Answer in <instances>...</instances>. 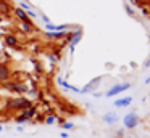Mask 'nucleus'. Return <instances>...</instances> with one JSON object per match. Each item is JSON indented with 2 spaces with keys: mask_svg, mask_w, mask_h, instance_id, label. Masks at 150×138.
Instances as JSON below:
<instances>
[{
  "mask_svg": "<svg viewBox=\"0 0 150 138\" xmlns=\"http://www.w3.org/2000/svg\"><path fill=\"white\" fill-rule=\"evenodd\" d=\"M139 122H140V119H139V116H137L136 112H127V114L123 117V125H124L126 130L136 128L137 125H139Z\"/></svg>",
  "mask_w": 150,
  "mask_h": 138,
  "instance_id": "nucleus-3",
  "label": "nucleus"
},
{
  "mask_svg": "<svg viewBox=\"0 0 150 138\" xmlns=\"http://www.w3.org/2000/svg\"><path fill=\"white\" fill-rule=\"evenodd\" d=\"M81 37H82V29H76L74 32H71V34H66V42L69 43V53H74V48L76 45L81 42Z\"/></svg>",
  "mask_w": 150,
  "mask_h": 138,
  "instance_id": "nucleus-2",
  "label": "nucleus"
},
{
  "mask_svg": "<svg viewBox=\"0 0 150 138\" xmlns=\"http://www.w3.org/2000/svg\"><path fill=\"white\" fill-rule=\"evenodd\" d=\"M7 106L10 109H16V111H23L33 106V101L29 98H24V96H16V98H10L7 101Z\"/></svg>",
  "mask_w": 150,
  "mask_h": 138,
  "instance_id": "nucleus-1",
  "label": "nucleus"
},
{
  "mask_svg": "<svg viewBox=\"0 0 150 138\" xmlns=\"http://www.w3.org/2000/svg\"><path fill=\"white\" fill-rule=\"evenodd\" d=\"M0 10H2L4 13H7V11H8V5H7L5 2H0Z\"/></svg>",
  "mask_w": 150,
  "mask_h": 138,
  "instance_id": "nucleus-20",
  "label": "nucleus"
},
{
  "mask_svg": "<svg viewBox=\"0 0 150 138\" xmlns=\"http://www.w3.org/2000/svg\"><path fill=\"white\" fill-rule=\"evenodd\" d=\"M145 67H150V60H149V61H147V63H145Z\"/></svg>",
  "mask_w": 150,
  "mask_h": 138,
  "instance_id": "nucleus-25",
  "label": "nucleus"
},
{
  "mask_svg": "<svg viewBox=\"0 0 150 138\" xmlns=\"http://www.w3.org/2000/svg\"><path fill=\"white\" fill-rule=\"evenodd\" d=\"M127 138H134V137H127Z\"/></svg>",
  "mask_w": 150,
  "mask_h": 138,
  "instance_id": "nucleus-27",
  "label": "nucleus"
},
{
  "mask_svg": "<svg viewBox=\"0 0 150 138\" xmlns=\"http://www.w3.org/2000/svg\"><path fill=\"white\" fill-rule=\"evenodd\" d=\"M126 11H127V15H129V16H134V10L131 8L129 5H126Z\"/></svg>",
  "mask_w": 150,
  "mask_h": 138,
  "instance_id": "nucleus-21",
  "label": "nucleus"
},
{
  "mask_svg": "<svg viewBox=\"0 0 150 138\" xmlns=\"http://www.w3.org/2000/svg\"><path fill=\"white\" fill-rule=\"evenodd\" d=\"M58 83L62 87H65L66 90H69V92H74V93H79V90L81 88H78V87H74V85H71V83H68L66 80H63V79H58Z\"/></svg>",
  "mask_w": 150,
  "mask_h": 138,
  "instance_id": "nucleus-14",
  "label": "nucleus"
},
{
  "mask_svg": "<svg viewBox=\"0 0 150 138\" xmlns=\"http://www.w3.org/2000/svg\"><path fill=\"white\" fill-rule=\"evenodd\" d=\"M11 76V71L8 67L7 63H0V83L2 82H7Z\"/></svg>",
  "mask_w": 150,
  "mask_h": 138,
  "instance_id": "nucleus-7",
  "label": "nucleus"
},
{
  "mask_svg": "<svg viewBox=\"0 0 150 138\" xmlns=\"http://www.w3.org/2000/svg\"><path fill=\"white\" fill-rule=\"evenodd\" d=\"M74 127H76V125L73 124V122H68V120L63 122V124H62V128H63V130H66V132H68V130H73Z\"/></svg>",
  "mask_w": 150,
  "mask_h": 138,
  "instance_id": "nucleus-17",
  "label": "nucleus"
},
{
  "mask_svg": "<svg viewBox=\"0 0 150 138\" xmlns=\"http://www.w3.org/2000/svg\"><path fill=\"white\" fill-rule=\"evenodd\" d=\"M0 132H4V125L0 124Z\"/></svg>",
  "mask_w": 150,
  "mask_h": 138,
  "instance_id": "nucleus-26",
  "label": "nucleus"
},
{
  "mask_svg": "<svg viewBox=\"0 0 150 138\" xmlns=\"http://www.w3.org/2000/svg\"><path fill=\"white\" fill-rule=\"evenodd\" d=\"M2 85H4V88L10 90V92H15V93H26V92H29V88H28L24 83H16V82H10V80H7V82H2Z\"/></svg>",
  "mask_w": 150,
  "mask_h": 138,
  "instance_id": "nucleus-5",
  "label": "nucleus"
},
{
  "mask_svg": "<svg viewBox=\"0 0 150 138\" xmlns=\"http://www.w3.org/2000/svg\"><path fill=\"white\" fill-rule=\"evenodd\" d=\"M26 15H28V18H37V13L33 11V10H28Z\"/></svg>",
  "mask_w": 150,
  "mask_h": 138,
  "instance_id": "nucleus-19",
  "label": "nucleus"
},
{
  "mask_svg": "<svg viewBox=\"0 0 150 138\" xmlns=\"http://www.w3.org/2000/svg\"><path fill=\"white\" fill-rule=\"evenodd\" d=\"M13 13H15V16H16V18L20 19L21 22H26V21H29V18H28L26 11H24L23 8H20V6H16V8L13 10Z\"/></svg>",
  "mask_w": 150,
  "mask_h": 138,
  "instance_id": "nucleus-12",
  "label": "nucleus"
},
{
  "mask_svg": "<svg viewBox=\"0 0 150 138\" xmlns=\"http://www.w3.org/2000/svg\"><path fill=\"white\" fill-rule=\"evenodd\" d=\"M36 114H37V108L33 104L31 108H28V109H23L20 116H23L24 119H28V120H33V119L36 117Z\"/></svg>",
  "mask_w": 150,
  "mask_h": 138,
  "instance_id": "nucleus-10",
  "label": "nucleus"
},
{
  "mask_svg": "<svg viewBox=\"0 0 150 138\" xmlns=\"http://www.w3.org/2000/svg\"><path fill=\"white\" fill-rule=\"evenodd\" d=\"M100 82H102V77H95V79H94V80H91V82H89L87 85L84 87V88H81V90H79V93H81V95L94 93V90L98 87V83H100Z\"/></svg>",
  "mask_w": 150,
  "mask_h": 138,
  "instance_id": "nucleus-6",
  "label": "nucleus"
},
{
  "mask_svg": "<svg viewBox=\"0 0 150 138\" xmlns=\"http://www.w3.org/2000/svg\"><path fill=\"white\" fill-rule=\"evenodd\" d=\"M131 88V83L129 82H124V83H116V85H113L110 90H107V93H105V96L107 98H113V96H118L120 93L126 92V90Z\"/></svg>",
  "mask_w": 150,
  "mask_h": 138,
  "instance_id": "nucleus-4",
  "label": "nucleus"
},
{
  "mask_svg": "<svg viewBox=\"0 0 150 138\" xmlns=\"http://www.w3.org/2000/svg\"><path fill=\"white\" fill-rule=\"evenodd\" d=\"M21 27H23V31L24 32H33V29H34V26H33V21H26V22H21Z\"/></svg>",
  "mask_w": 150,
  "mask_h": 138,
  "instance_id": "nucleus-15",
  "label": "nucleus"
},
{
  "mask_svg": "<svg viewBox=\"0 0 150 138\" xmlns=\"http://www.w3.org/2000/svg\"><path fill=\"white\" fill-rule=\"evenodd\" d=\"M60 137H62V138H68V133H66V132H62V133H60Z\"/></svg>",
  "mask_w": 150,
  "mask_h": 138,
  "instance_id": "nucleus-24",
  "label": "nucleus"
},
{
  "mask_svg": "<svg viewBox=\"0 0 150 138\" xmlns=\"http://www.w3.org/2000/svg\"><path fill=\"white\" fill-rule=\"evenodd\" d=\"M50 61H57V60H58V56H57V55H50Z\"/></svg>",
  "mask_w": 150,
  "mask_h": 138,
  "instance_id": "nucleus-23",
  "label": "nucleus"
},
{
  "mask_svg": "<svg viewBox=\"0 0 150 138\" xmlns=\"http://www.w3.org/2000/svg\"><path fill=\"white\" fill-rule=\"evenodd\" d=\"M66 34H68L66 31H62V32H45L47 37H49V39H53V40H60V39L66 37Z\"/></svg>",
  "mask_w": 150,
  "mask_h": 138,
  "instance_id": "nucleus-13",
  "label": "nucleus"
},
{
  "mask_svg": "<svg viewBox=\"0 0 150 138\" xmlns=\"http://www.w3.org/2000/svg\"><path fill=\"white\" fill-rule=\"evenodd\" d=\"M4 40H5V43H7L8 47L20 48V43H18V37H16V35H13V34H7V35L4 37Z\"/></svg>",
  "mask_w": 150,
  "mask_h": 138,
  "instance_id": "nucleus-11",
  "label": "nucleus"
},
{
  "mask_svg": "<svg viewBox=\"0 0 150 138\" xmlns=\"http://www.w3.org/2000/svg\"><path fill=\"white\" fill-rule=\"evenodd\" d=\"M15 122H18V124H29L31 120H28V119H24V117H23V116L18 114L16 117H15Z\"/></svg>",
  "mask_w": 150,
  "mask_h": 138,
  "instance_id": "nucleus-18",
  "label": "nucleus"
},
{
  "mask_svg": "<svg viewBox=\"0 0 150 138\" xmlns=\"http://www.w3.org/2000/svg\"><path fill=\"white\" fill-rule=\"evenodd\" d=\"M44 122H45L47 125H53L57 122V116L55 114H49V116H45L44 117Z\"/></svg>",
  "mask_w": 150,
  "mask_h": 138,
  "instance_id": "nucleus-16",
  "label": "nucleus"
},
{
  "mask_svg": "<svg viewBox=\"0 0 150 138\" xmlns=\"http://www.w3.org/2000/svg\"><path fill=\"white\" fill-rule=\"evenodd\" d=\"M102 120L105 122V124H108V125H113V124H116L118 120H120V116L116 114V112H107V114H103L102 116Z\"/></svg>",
  "mask_w": 150,
  "mask_h": 138,
  "instance_id": "nucleus-8",
  "label": "nucleus"
},
{
  "mask_svg": "<svg viewBox=\"0 0 150 138\" xmlns=\"http://www.w3.org/2000/svg\"><path fill=\"white\" fill-rule=\"evenodd\" d=\"M132 103V96H123V98H118L116 101H113V106L115 108H127L131 106Z\"/></svg>",
  "mask_w": 150,
  "mask_h": 138,
  "instance_id": "nucleus-9",
  "label": "nucleus"
},
{
  "mask_svg": "<svg viewBox=\"0 0 150 138\" xmlns=\"http://www.w3.org/2000/svg\"><path fill=\"white\" fill-rule=\"evenodd\" d=\"M40 16H42V21H44V22H45V24H49V22H50V19H49V16H45V15H44V13H42V15H40Z\"/></svg>",
  "mask_w": 150,
  "mask_h": 138,
  "instance_id": "nucleus-22",
  "label": "nucleus"
}]
</instances>
